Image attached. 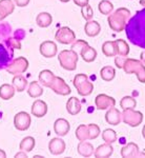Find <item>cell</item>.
I'll return each instance as SVG.
<instances>
[{"mask_svg":"<svg viewBox=\"0 0 145 158\" xmlns=\"http://www.w3.org/2000/svg\"><path fill=\"white\" fill-rule=\"evenodd\" d=\"M126 36L133 44L145 49V7L136 13L125 27Z\"/></svg>","mask_w":145,"mask_h":158,"instance_id":"1","label":"cell"},{"mask_svg":"<svg viewBox=\"0 0 145 158\" xmlns=\"http://www.w3.org/2000/svg\"><path fill=\"white\" fill-rule=\"evenodd\" d=\"M131 17V11L126 7H119L114 13L108 15V25L115 32H122L125 30V27Z\"/></svg>","mask_w":145,"mask_h":158,"instance_id":"2","label":"cell"},{"mask_svg":"<svg viewBox=\"0 0 145 158\" xmlns=\"http://www.w3.org/2000/svg\"><path fill=\"white\" fill-rule=\"evenodd\" d=\"M122 69L126 74H136L140 82L145 83V65L142 61L125 57Z\"/></svg>","mask_w":145,"mask_h":158,"instance_id":"3","label":"cell"},{"mask_svg":"<svg viewBox=\"0 0 145 158\" xmlns=\"http://www.w3.org/2000/svg\"><path fill=\"white\" fill-rule=\"evenodd\" d=\"M79 56L74 50H63L58 55V60L61 65L66 71H75L77 68Z\"/></svg>","mask_w":145,"mask_h":158,"instance_id":"4","label":"cell"},{"mask_svg":"<svg viewBox=\"0 0 145 158\" xmlns=\"http://www.w3.org/2000/svg\"><path fill=\"white\" fill-rule=\"evenodd\" d=\"M76 90L80 96H90L94 91V85L88 80V77L85 74H77L73 81Z\"/></svg>","mask_w":145,"mask_h":158,"instance_id":"5","label":"cell"},{"mask_svg":"<svg viewBox=\"0 0 145 158\" xmlns=\"http://www.w3.org/2000/svg\"><path fill=\"white\" fill-rule=\"evenodd\" d=\"M122 120L129 127H138L143 121V114L140 111H135L134 109L123 110L122 112Z\"/></svg>","mask_w":145,"mask_h":158,"instance_id":"6","label":"cell"},{"mask_svg":"<svg viewBox=\"0 0 145 158\" xmlns=\"http://www.w3.org/2000/svg\"><path fill=\"white\" fill-rule=\"evenodd\" d=\"M29 68V61L25 57H18L14 59L10 64L7 65L6 71L7 73L12 74V75H20V74L24 73Z\"/></svg>","mask_w":145,"mask_h":158,"instance_id":"7","label":"cell"},{"mask_svg":"<svg viewBox=\"0 0 145 158\" xmlns=\"http://www.w3.org/2000/svg\"><path fill=\"white\" fill-rule=\"evenodd\" d=\"M55 39L62 44H72L76 40V35L72 29L67 27H62L56 32Z\"/></svg>","mask_w":145,"mask_h":158,"instance_id":"8","label":"cell"},{"mask_svg":"<svg viewBox=\"0 0 145 158\" xmlns=\"http://www.w3.org/2000/svg\"><path fill=\"white\" fill-rule=\"evenodd\" d=\"M50 89L53 90V92H55L56 94L61 95V96L70 95V92H72L70 85L65 82L64 79L58 77V76H55L54 80L52 81V83H50Z\"/></svg>","mask_w":145,"mask_h":158,"instance_id":"9","label":"cell"},{"mask_svg":"<svg viewBox=\"0 0 145 158\" xmlns=\"http://www.w3.org/2000/svg\"><path fill=\"white\" fill-rule=\"evenodd\" d=\"M30 115L26 112H19L14 117V126L18 131H26L30 127Z\"/></svg>","mask_w":145,"mask_h":158,"instance_id":"10","label":"cell"},{"mask_svg":"<svg viewBox=\"0 0 145 158\" xmlns=\"http://www.w3.org/2000/svg\"><path fill=\"white\" fill-rule=\"evenodd\" d=\"M95 104L98 110H107L116 106V100L106 94H99L95 99Z\"/></svg>","mask_w":145,"mask_h":158,"instance_id":"11","label":"cell"},{"mask_svg":"<svg viewBox=\"0 0 145 158\" xmlns=\"http://www.w3.org/2000/svg\"><path fill=\"white\" fill-rule=\"evenodd\" d=\"M39 51H40V54H41L43 57L52 58L57 55L58 48H57V44H56L54 41L46 40V41L42 42L41 44H40Z\"/></svg>","mask_w":145,"mask_h":158,"instance_id":"12","label":"cell"},{"mask_svg":"<svg viewBox=\"0 0 145 158\" xmlns=\"http://www.w3.org/2000/svg\"><path fill=\"white\" fill-rule=\"evenodd\" d=\"M66 144L61 138H53L48 143V150L53 155H61L64 153Z\"/></svg>","mask_w":145,"mask_h":158,"instance_id":"13","label":"cell"},{"mask_svg":"<svg viewBox=\"0 0 145 158\" xmlns=\"http://www.w3.org/2000/svg\"><path fill=\"white\" fill-rule=\"evenodd\" d=\"M105 120L108 124L111 126H118L122 120V114L120 113L118 109H116L115 106L109 108L108 111L105 114Z\"/></svg>","mask_w":145,"mask_h":158,"instance_id":"14","label":"cell"},{"mask_svg":"<svg viewBox=\"0 0 145 158\" xmlns=\"http://www.w3.org/2000/svg\"><path fill=\"white\" fill-rule=\"evenodd\" d=\"M32 114L37 118H41V117L45 116L47 113V104L44 102L43 100L37 99L34 101L32 106Z\"/></svg>","mask_w":145,"mask_h":158,"instance_id":"15","label":"cell"},{"mask_svg":"<svg viewBox=\"0 0 145 158\" xmlns=\"http://www.w3.org/2000/svg\"><path fill=\"white\" fill-rule=\"evenodd\" d=\"M70 130V122L64 118H59L54 123V131L58 136H65Z\"/></svg>","mask_w":145,"mask_h":158,"instance_id":"16","label":"cell"},{"mask_svg":"<svg viewBox=\"0 0 145 158\" xmlns=\"http://www.w3.org/2000/svg\"><path fill=\"white\" fill-rule=\"evenodd\" d=\"M114 153V148L111 147V143H105L100 144L94 152V155L97 158H107L111 157V154Z\"/></svg>","mask_w":145,"mask_h":158,"instance_id":"17","label":"cell"},{"mask_svg":"<svg viewBox=\"0 0 145 158\" xmlns=\"http://www.w3.org/2000/svg\"><path fill=\"white\" fill-rule=\"evenodd\" d=\"M84 32L88 37H96L97 35L100 34L101 25L96 20H88L85 23Z\"/></svg>","mask_w":145,"mask_h":158,"instance_id":"18","label":"cell"},{"mask_svg":"<svg viewBox=\"0 0 145 158\" xmlns=\"http://www.w3.org/2000/svg\"><path fill=\"white\" fill-rule=\"evenodd\" d=\"M140 152H139V147L134 142H129L126 146H124L121 149V156L124 158H129V157H139Z\"/></svg>","mask_w":145,"mask_h":158,"instance_id":"19","label":"cell"},{"mask_svg":"<svg viewBox=\"0 0 145 158\" xmlns=\"http://www.w3.org/2000/svg\"><path fill=\"white\" fill-rule=\"evenodd\" d=\"M77 151L79 154L81 155V156L83 157H91V155L94 154V152H95V149H94L93 144L90 143V142H87L85 140V141H80L77 147Z\"/></svg>","mask_w":145,"mask_h":158,"instance_id":"20","label":"cell"},{"mask_svg":"<svg viewBox=\"0 0 145 158\" xmlns=\"http://www.w3.org/2000/svg\"><path fill=\"white\" fill-rule=\"evenodd\" d=\"M66 111L70 115H78L81 111L80 100L76 97H70L66 102Z\"/></svg>","mask_w":145,"mask_h":158,"instance_id":"21","label":"cell"},{"mask_svg":"<svg viewBox=\"0 0 145 158\" xmlns=\"http://www.w3.org/2000/svg\"><path fill=\"white\" fill-rule=\"evenodd\" d=\"M12 56L13 51L9 52L6 48L2 43H0V69H3L6 65L10 64V60H11Z\"/></svg>","mask_w":145,"mask_h":158,"instance_id":"22","label":"cell"},{"mask_svg":"<svg viewBox=\"0 0 145 158\" xmlns=\"http://www.w3.org/2000/svg\"><path fill=\"white\" fill-rule=\"evenodd\" d=\"M15 88L13 86V85H7L4 83L0 86V98L3 99V100H10L14 97L15 95Z\"/></svg>","mask_w":145,"mask_h":158,"instance_id":"23","label":"cell"},{"mask_svg":"<svg viewBox=\"0 0 145 158\" xmlns=\"http://www.w3.org/2000/svg\"><path fill=\"white\" fill-rule=\"evenodd\" d=\"M54 78H55L54 73L50 70H43L39 74V82L43 86H46V88H50V83L54 80Z\"/></svg>","mask_w":145,"mask_h":158,"instance_id":"24","label":"cell"},{"mask_svg":"<svg viewBox=\"0 0 145 158\" xmlns=\"http://www.w3.org/2000/svg\"><path fill=\"white\" fill-rule=\"evenodd\" d=\"M12 85L15 88L16 92H23L27 86V80L21 74L20 75H15L12 80Z\"/></svg>","mask_w":145,"mask_h":158,"instance_id":"25","label":"cell"},{"mask_svg":"<svg viewBox=\"0 0 145 158\" xmlns=\"http://www.w3.org/2000/svg\"><path fill=\"white\" fill-rule=\"evenodd\" d=\"M36 22L38 24V27H47L52 24L53 22V17L50 14H48L46 12H43L38 14L37 18H36Z\"/></svg>","mask_w":145,"mask_h":158,"instance_id":"26","label":"cell"},{"mask_svg":"<svg viewBox=\"0 0 145 158\" xmlns=\"http://www.w3.org/2000/svg\"><path fill=\"white\" fill-rule=\"evenodd\" d=\"M27 94L32 98H38L43 94V89L38 81H32L29 85V89H27Z\"/></svg>","mask_w":145,"mask_h":158,"instance_id":"27","label":"cell"},{"mask_svg":"<svg viewBox=\"0 0 145 158\" xmlns=\"http://www.w3.org/2000/svg\"><path fill=\"white\" fill-rule=\"evenodd\" d=\"M35 143H36V141H35L34 137L27 136V137H24V138L21 140L19 148H20V150H21V151H24V152L29 153V152L33 151V149L35 148Z\"/></svg>","mask_w":145,"mask_h":158,"instance_id":"28","label":"cell"},{"mask_svg":"<svg viewBox=\"0 0 145 158\" xmlns=\"http://www.w3.org/2000/svg\"><path fill=\"white\" fill-rule=\"evenodd\" d=\"M76 137L79 141H85L90 140V131H88L87 124H80L76 130Z\"/></svg>","mask_w":145,"mask_h":158,"instance_id":"29","label":"cell"},{"mask_svg":"<svg viewBox=\"0 0 145 158\" xmlns=\"http://www.w3.org/2000/svg\"><path fill=\"white\" fill-rule=\"evenodd\" d=\"M116 48H117V55L119 56H128L129 54V47L127 44V42L123 39H117L115 40Z\"/></svg>","mask_w":145,"mask_h":158,"instance_id":"30","label":"cell"},{"mask_svg":"<svg viewBox=\"0 0 145 158\" xmlns=\"http://www.w3.org/2000/svg\"><path fill=\"white\" fill-rule=\"evenodd\" d=\"M100 76L104 81H111L116 76V70L115 68L111 67V65H106L103 67L100 71Z\"/></svg>","mask_w":145,"mask_h":158,"instance_id":"31","label":"cell"},{"mask_svg":"<svg viewBox=\"0 0 145 158\" xmlns=\"http://www.w3.org/2000/svg\"><path fill=\"white\" fill-rule=\"evenodd\" d=\"M102 52L106 57H114L117 55V48L115 41H105L102 45Z\"/></svg>","mask_w":145,"mask_h":158,"instance_id":"32","label":"cell"},{"mask_svg":"<svg viewBox=\"0 0 145 158\" xmlns=\"http://www.w3.org/2000/svg\"><path fill=\"white\" fill-rule=\"evenodd\" d=\"M80 56L82 57V59L85 61V62H93L94 60L97 58V51L88 45L87 48H85L84 50L81 52Z\"/></svg>","mask_w":145,"mask_h":158,"instance_id":"33","label":"cell"},{"mask_svg":"<svg viewBox=\"0 0 145 158\" xmlns=\"http://www.w3.org/2000/svg\"><path fill=\"white\" fill-rule=\"evenodd\" d=\"M99 12L103 15H109L114 11V4L108 0H102L98 6Z\"/></svg>","mask_w":145,"mask_h":158,"instance_id":"34","label":"cell"},{"mask_svg":"<svg viewBox=\"0 0 145 158\" xmlns=\"http://www.w3.org/2000/svg\"><path fill=\"white\" fill-rule=\"evenodd\" d=\"M136 106H137V100L134 97H131V96H125L120 101V106L123 110L135 109Z\"/></svg>","mask_w":145,"mask_h":158,"instance_id":"35","label":"cell"},{"mask_svg":"<svg viewBox=\"0 0 145 158\" xmlns=\"http://www.w3.org/2000/svg\"><path fill=\"white\" fill-rule=\"evenodd\" d=\"M102 139L107 143H113L117 140V133L111 129H106L102 132Z\"/></svg>","mask_w":145,"mask_h":158,"instance_id":"36","label":"cell"},{"mask_svg":"<svg viewBox=\"0 0 145 158\" xmlns=\"http://www.w3.org/2000/svg\"><path fill=\"white\" fill-rule=\"evenodd\" d=\"M0 6L3 9V11L6 13V15H11L15 10V2L12 0H0Z\"/></svg>","mask_w":145,"mask_h":158,"instance_id":"37","label":"cell"},{"mask_svg":"<svg viewBox=\"0 0 145 158\" xmlns=\"http://www.w3.org/2000/svg\"><path fill=\"white\" fill-rule=\"evenodd\" d=\"M87 47H88V43L85 40H75L72 44V50L75 51L78 55H80L81 52Z\"/></svg>","mask_w":145,"mask_h":158,"instance_id":"38","label":"cell"},{"mask_svg":"<svg viewBox=\"0 0 145 158\" xmlns=\"http://www.w3.org/2000/svg\"><path fill=\"white\" fill-rule=\"evenodd\" d=\"M81 14H82V17L86 20V21H88V20H91V19H93V17H94L93 7H91L90 4H87V6L81 7Z\"/></svg>","mask_w":145,"mask_h":158,"instance_id":"39","label":"cell"},{"mask_svg":"<svg viewBox=\"0 0 145 158\" xmlns=\"http://www.w3.org/2000/svg\"><path fill=\"white\" fill-rule=\"evenodd\" d=\"M87 126H88V131H90V139L91 140L96 139L100 135V128L95 123H91L87 124Z\"/></svg>","mask_w":145,"mask_h":158,"instance_id":"40","label":"cell"},{"mask_svg":"<svg viewBox=\"0 0 145 158\" xmlns=\"http://www.w3.org/2000/svg\"><path fill=\"white\" fill-rule=\"evenodd\" d=\"M7 41H9L12 49H17V50L21 49V43H20V40L16 39V38H9Z\"/></svg>","mask_w":145,"mask_h":158,"instance_id":"41","label":"cell"},{"mask_svg":"<svg viewBox=\"0 0 145 158\" xmlns=\"http://www.w3.org/2000/svg\"><path fill=\"white\" fill-rule=\"evenodd\" d=\"M14 36H15V38H16V39L21 40V39H23V38H24L25 33H24V31H23V30L19 29V30H17L16 32L14 33Z\"/></svg>","mask_w":145,"mask_h":158,"instance_id":"42","label":"cell"},{"mask_svg":"<svg viewBox=\"0 0 145 158\" xmlns=\"http://www.w3.org/2000/svg\"><path fill=\"white\" fill-rule=\"evenodd\" d=\"M30 0H14L15 4L17 6H20V7H23V6H26L27 4L30 3Z\"/></svg>","mask_w":145,"mask_h":158,"instance_id":"43","label":"cell"},{"mask_svg":"<svg viewBox=\"0 0 145 158\" xmlns=\"http://www.w3.org/2000/svg\"><path fill=\"white\" fill-rule=\"evenodd\" d=\"M74 2H75L76 6H80V7H83L85 6H87L88 2H90V0H73Z\"/></svg>","mask_w":145,"mask_h":158,"instance_id":"44","label":"cell"},{"mask_svg":"<svg viewBox=\"0 0 145 158\" xmlns=\"http://www.w3.org/2000/svg\"><path fill=\"white\" fill-rule=\"evenodd\" d=\"M6 17H7V15H6V13L3 11V9H2L1 6H0V21H2Z\"/></svg>","mask_w":145,"mask_h":158,"instance_id":"45","label":"cell"},{"mask_svg":"<svg viewBox=\"0 0 145 158\" xmlns=\"http://www.w3.org/2000/svg\"><path fill=\"white\" fill-rule=\"evenodd\" d=\"M15 157L16 158H19V157H27V155H26V152H24V151H20L18 153H16V155H15Z\"/></svg>","mask_w":145,"mask_h":158,"instance_id":"46","label":"cell"},{"mask_svg":"<svg viewBox=\"0 0 145 158\" xmlns=\"http://www.w3.org/2000/svg\"><path fill=\"white\" fill-rule=\"evenodd\" d=\"M140 58H141V61L145 64V51L141 53V55H140Z\"/></svg>","mask_w":145,"mask_h":158,"instance_id":"47","label":"cell"},{"mask_svg":"<svg viewBox=\"0 0 145 158\" xmlns=\"http://www.w3.org/2000/svg\"><path fill=\"white\" fill-rule=\"evenodd\" d=\"M6 152H4L3 150H1V149H0V158H6Z\"/></svg>","mask_w":145,"mask_h":158,"instance_id":"48","label":"cell"},{"mask_svg":"<svg viewBox=\"0 0 145 158\" xmlns=\"http://www.w3.org/2000/svg\"><path fill=\"white\" fill-rule=\"evenodd\" d=\"M140 4L145 7V0H140Z\"/></svg>","mask_w":145,"mask_h":158,"instance_id":"49","label":"cell"},{"mask_svg":"<svg viewBox=\"0 0 145 158\" xmlns=\"http://www.w3.org/2000/svg\"><path fill=\"white\" fill-rule=\"evenodd\" d=\"M142 135H143V137L145 138V126L143 127V129H142Z\"/></svg>","mask_w":145,"mask_h":158,"instance_id":"50","label":"cell"},{"mask_svg":"<svg viewBox=\"0 0 145 158\" xmlns=\"http://www.w3.org/2000/svg\"><path fill=\"white\" fill-rule=\"evenodd\" d=\"M60 1H61V2H68L70 0H60Z\"/></svg>","mask_w":145,"mask_h":158,"instance_id":"51","label":"cell"}]
</instances>
